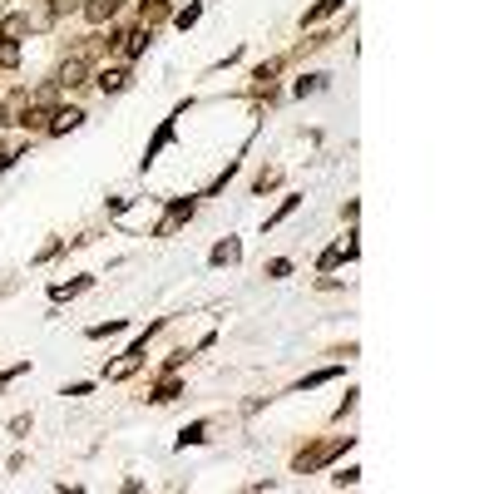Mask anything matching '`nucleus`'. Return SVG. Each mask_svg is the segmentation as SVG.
I'll list each match as a JSON object with an SVG mask.
<instances>
[{
	"mask_svg": "<svg viewBox=\"0 0 494 494\" xmlns=\"http://www.w3.org/2000/svg\"><path fill=\"white\" fill-rule=\"evenodd\" d=\"M188 217H193V198H173V208H169V217H163V223H158V238H169L173 228H183V223H188Z\"/></svg>",
	"mask_w": 494,
	"mask_h": 494,
	"instance_id": "f257e3e1",
	"label": "nucleus"
},
{
	"mask_svg": "<svg viewBox=\"0 0 494 494\" xmlns=\"http://www.w3.org/2000/svg\"><path fill=\"white\" fill-rule=\"evenodd\" d=\"M84 124V114H79V109H54V114H49V134H70V129H79Z\"/></svg>",
	"mask_w": 494,
	"mask_h": 494,
	"instance_id": "f03ea898",
	"label": "nucleus"
},
{
	"mask_svg": "<svg viewBox=\"0 0 494 494\" xmlns=\"http://www.w3.org/2000/svg\"><path fill=\"white\" fill-rule=\"evenodd\" d=\"M84 75H89V65L79 60V54H75L70 65H60V84H65V89H79V84H84Z\"/></svg>",
	"mask_w": 494,
	"mask_h": 494,
	"instance_id": "7ed1b4c3",
	"label": "nucleus"
},
{
	"mask_svg": "<svg viewBox=\"0 0 494 494\" xmlns=\"http://www.w3.org/2000/svg\"><path fill=\"white\" fill-rule=\"evenodd\" d=\"M119 40H124V54L134 60V54H144V49H148V25H144V30H129V35H119Z\"/></svg>",
	"mask_w": 494,
	"mask_h": 494,
	"instance_id": "20e7f679",
	"label": "nucleus"
},
{
	"mask_svg": "<svg viewBox=\"0 0 494 494\" xmlns=\"http://www.w3.org/2000/svg\"><path fill=\"white\" fill-rule=\"evenodd\" d=\"M124 84H129V70H104V75H99V89H104V94H119Z\"/></svg>",
	"mask_w": 494,
	"mask_h": 494,
	"instance_id": "39448f33",
	"label": "nucleus"
},
{
	"mask_svg": "<svg viewBox=\"0 0 494 494\" xmlns=\"http://www.w3.org/2000/svg\"><path fill=\"white\" fill-rule=\"evenodd\" d=\"M119 10V0H89V6H84V15L99 25V20H109V15H114Z\"/></svg>",
	"mask_w": 494,
	"mask_h": 494,
	"instance_id": "423d86ee",
	"label": "nucleus"
},
{
	"mask_svg": "<svg viewBox=\"0 0 494 494\" xmlns=\"http://www.w3.org/2000/svg\"><path fill=\"white\" fill-rule=\"evenodd\" d=\"M238 257H242L238 242H217V247H213V267H228V262H238Z\"/></svg>",
	"mask_w": 494,
	"mask_h": 494,
	"instance_id": "0eeeda50",
	"label": "nucleus"
},
{
	"mask_svg": "<svg viewBox=\"0 0 494 494\" xmlns=\"http://www.w3.org/2000/svg\"><path fill=\"white\" fill-rule=\"evenodd\" d=\"M203 440H208V425H203V420H198V425H188V430L178 435V445H183V450H188V445H203Z\"/></svg>",
	"mask_w": 494,
	"mask_h": 494,
	"instance_id": "6e6552de",
	"label": "nucleus"
},
{
	"mask_svg": "<svg viewBox=\"0 0 494 494\" xmlns=\"http://www.w3.org/2000/svg\"><path fill=\"white\" fill-rule=\"evenodd\" d=\"M0 65H6V70L20 65V45H15V40H0Z\"/></svg>",
	"mask_w": 494,
	"mask_h": 494,
	"instance_id": "1a4fd4ad",
	"label": "nucleus"
},
{
	"mask_svg": "<svg viewBox=\"0 0 494 494\" xmlns=\"http://www.w3.org/2000/svg\"><path fill=\"white\" fill-rule=\"evenodd\" d=\"M163 15H169V6H163V0H148V6H144V25H158Z\"/></svg>",
	"mask_w": 494,
	"mask_h": 494,
	"instance_id": "9d476101",
	"label": "nucleus"
},
{
	"mask_svg": "<svg viewBox=\"0 0 494 494\" xmlns=\"http://www.w3.org/2000/svg\"><path fill=\"white\" fill-rule=\"evenodd\" d=\"M25 30H30V20H25V15H10L6 25H0V35H25Z\"/></svg>",
	"mask_w": 494,
	"mask_h": 494,
	"instance_id": "9b49d317",
	"label": "nucleus"
},
{
	"mask_svg": "<svg viewBox=\"0 0 494 494\" xmlns=\"http://www.w3.org/2000/svg\"><path fill=\"white\" fill-rule=\"evenodd\" d=\"M332 10H341V0H321L316 10H307V25H311V20H321V15H332Z\"/></svg>",
	"mask_w": 494,
	"mask_h": 494,
	"instance_id": "f8f14e48",
	"label": "nucleus"
},
{
	"mask_svg": "<svg viewBox=\"0 0 494 494\" xmlns=\"http://www.w3.org/2000/svg\"><path fill=\"white\" fill-rule=\"evenodd\" d=\"M114 332H124V321H99V326H89V337H114Z\"/></svg>",
	"mask_w": 494,
	"mask_h": 494,
	"instance_id": "ddd939ff",
	"label": "nucleus"
},
{
	"mask_svg": "<svg viewBox=\"0 0 494 494\" xmlns=\"http://www.w3.org/2000/svg\"><path fill=\"white\" fill-rule=\"evenodd\" d=\"M75 10H79V0H54V6H49L54 20H60V15H75Z\"/></svg>",
	"mask_w": 494,
	"mask_h": 494,
	"instance_id": "4468645a",
	"label": "nucleus"
},
{
	"mask_svg": "<svg viewBox=\"0 0 494 494\" xmlns=\"http://www.w3.org/2000/svg\"><path fill=\"white\" fill-rule=\"evenodd\" d=\"M173 396H178V386H173V380H163V386H158V391H153V401H158V406H169V401H173Z\"/></svg>",
	"mask_w": 494,
	"mask_h": 494,
	"instance_id": "2eb2a0df",
	"label": "nucleus"
},
{
	"mask_svg": "<svg viewBox=\"0 0 494 494\" xmlns=\"http://www.w3.org/2000/svg\"><path fill=\"white\" fill-rule=\"evenodd\" d=\"M332 376H337V366H326V371H316V376H307V380H302V391H311V386H321V380H332Z\"/></svg>",
	"mask_w": 494,
	"mask_h": 494,
	"instance_id": "dca6fc26",
	"label": "nucleus"
},
{
	"mask_svg": "<svg viewBox=\"0 0 494 494\" xmlns=\"http://www.w3.org/2000/svg\"><path fill=\"white\" fill-rule=\"evenodd\" d=\"M198 15H203V6H188V10H178V25H183V30H188V25H193V20H198Z\"/></svg>",
	"mask_w": 494,
	"mask_h": 494,
	"instance_id": "f3484780",
	"label": "nucleus"
}]
</instances>
